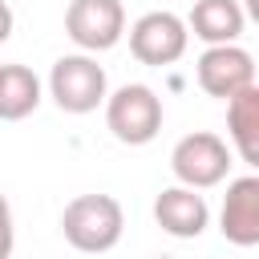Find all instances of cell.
Masks as SVG:
<instances>
[{
  "label": "cell",
  "instance_id": "obj_11",
  "mask_svg": "<svg viewBox=\"0 0 259 259\" xmlns=\"http://www.w3.org/2000/svg\"><path fill=\"white\" fill-rule=\"evenodd\" d=\"M186 28L202 45H227V40H239L243 36L247 12H243L239 0H194V8L186 16Z\"/></svg>",
  "mask_w": 259,
  "mask_h": 259
},
{
  "label": "cell",
  "instance_id": "obj_5",
  "mask_svg": "<svg viewBox=\"0 0 259 259\" xmlns=\"http://www.w3.org/2000/svg\"><path fill=\"white\" fill-rule=\"evenodd\" d=\"M65 32L81 53H105L125 36V8L121 0H69Z\"/></svg>",
  "mask_w": 259,
  "mask_h": 259
},
{
  "label": "cell",
  "instance_id": "obj_1",
  "mask_svg": "<svg viewBox=\"0 0 259 259\" xmlns=\"http://www.w3.org/2000/svg\"><path fill=\"white\" fill-rule=\"evenodd\" d=\"M121 227H125V214H121V202L113 194H77L61 210L65 243L73 251H85V255L113 251L121 239Z\"/></svg>",
  "mask_w": 259,
  "mask_h": 259
},
{
  "label": "cell",
  "instance_id": "obj_15",
  "mask_svg": "<svg viewBox=\"0 0 259 259\" xmlns=\"http://www.w3.org/2000/svg\"><path fill=\"white\" fill-rule=\"evenodd\" d=\"M247 12H251V16L259 20V0H247Z\"/></svg>",
  "mask_w": 259,
  "mask_h": 259
},
{
  "label": "cell",
  "instance_id": "obj_13",
  "mask_svg": "<svg viewBox=\"0 0 259 259\" xmlns=\"http://www.w3.org/2000/svg\"><path fill=\"white\" fill-rule=\"evenodd\" d=\"M12 243H16V231H12V206H8V198L0 194V259L12 255Z\"/></svg>",
  "mask_w": 259,
  "mask_h": 259
},
{
  "label": "cell",
  "instance_id": "obj_8",
  "mask_svg": "<svg viewBox=\"0 0 259 259\" xmlns=\"http://www.w3.org/2000/svg\"><path fill=\"white\" fill-rule=\"evenodd\" d=\"M219 231L235 247H255L259 243V174H243L227 182L223 210H219Z\"/></svg>",
  "mask_w": 259,
  "mask_h": 259
},
{
  "label": "cell",
  "instance_id": "obj_4",
  "mask_svg": "<svg viewBox=\"0 0 259 259\" xmlns=\"http://www.w3.org/2000/svg\"><path fill=\"white\" fill-rule=\"evenodd\" d=\"M231 166H235L231 146H227L219 134H210V130H194V134L178 138L174 150H170V170H174V178H178L182 186H194V190L219 186V182L231 174Z\"/></svg>",
  "mask_w": 259,
  "mask_h": 259
},
{
  "label": "cell",
  "instance_id": "obj_7",
  "mask_svg": "<svg viewBox=\"0 0 259 259\" xmlns=\"http://www.w3.org/2000/svg\"><path fill=\"white\" fill-rule=\"evenodd\" d=\"M194 77H198V85H202L206 97L227 101L231 93H239L243 85L255 81V61H251L247 49H239V40L206 45V53H202L198 65H194Z\"/></svg>",
  "mask_w": 259,
  "mask_h": 259
},
{
  "label": "cell",
  "instance_id": "obj_9",
  "mask_svg": "<svg viewBox=\"0 0 259 259\" xmlns=\"http://www.w3.org/2000/svg\"><path fill=\"white\" fill-rule=\"evenodd\" d=\"M154 223L174 239H198L210 227V206L194 186H166L154 198Z\"/></svg>",
  "mask_w": 259,
  "mask_h": 259
},
{
  "label": "cell",
  "instance_id": "obj_3",
  "mask_svg": "<svg viewBox=\"0 0 259 259\" xmlns=\"http://www.w3.org/2000/svg\"><path fill=\"white\" fill-rule=\"evenodd\" d=\"M101 105H105V125L121 146H146L162 130V97L142 81L105 93Z\"/></svg>",
  "mask_w": 259,
  "mask_h": 259
},
{
  "label": "cell",
  "instance_id": "obj_2",
  "mask_svg": "<svg viewBox=\"0 0 259 259\" xmlns=\"http://www.w3.org/2000/svg\"><path fill=\"white\" fill-rule=\"evenodd\" d=\"M109 93V81H105V69L97 65L93 53H65L53 61V73H49V97L57 101L61 113H93Z\"/></svg>",
  "mask_w": 259,
  "mask_h": 259
},
{
  "label": "cell",
  "instance_id": "obj_12",
  "mask_svg": "<svg viewBox=\"0 0 259 259\" xmlns=\"http://www.w3.org/2000/svg\"><path fill=\"white\" fill-rule=\"evenodd\" d=\"M40 105V77L28 65H0V121H24Z\"/></svg>",
  "mask_w": 259,
  "mask_h": 259
},
{
  "label": "cell",
  "instance_id": "obj_6",
  "mask_svg": "<svg viewBox=\"0 0 259 259\" xmlns=\"http://www.w3.org/2000/svg\"><path fill=\"white\" fill-rule=\"evenodd\" d=\"M186 45H190V28L174 12H146L130 28V53L142 65H154V69L182 61Z\"/></svg>",
  "mask_w": 259,
  "mask_h": 259
},
{
  "label": "cell",
  "instance_id": "obj_10",
  "mask_svg": "<svg viewBox=\"0 0 259 259\" xmlns=\"http://www.w3.org/2000/svg\"><path fill=\"white\" fill-rule=\"evenodd\" d=\"M227 138L239 162L259 166V85H243L227 97Z\"/></svg>",
  "mask_w": 259,
  "mask_h": 259
},
{
  "label": "cell",
  "instance_id": "obj_14",
  "mask_svg": "<svg viewBox=\"0 0 259 259\" xmlns=\"http://www.w3.org/2000/svg\"><path fill=\"white\" fill-rule=\"evenodd\" d=\"M12 24H16V16H12V8H8V4L0 0V45H4L8 36H12Z\"/></svg>",
  "mask_w": 259,
  "mask_h": 259
}]
</instances>
